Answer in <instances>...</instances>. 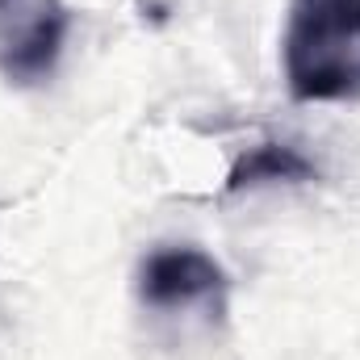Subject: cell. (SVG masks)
Returning a JSON list of instances; mask_svg holds the SVG:
<instances>
[{
	"mask_svg": "<svg viewBox=\"0 0 360 360\" xmlns=\"http://www.w3.org/2000/svg\"><path fill=\"white\" fill-rule=\"evenodd\" d=\"M310 180H319V164L302 147L269 139V143L248 147L231 164L222 188L226 193H252V188H264V184H310Z\"/></svg>",
	"mask_w": 360,
	"mask_h": 360,
	"instance_id": "cell-4",
	"label": "cell"
},
{
	"mask_svg": "<svg viewBox=\"0 0 360 360\" xmlns=\"http://www.w3.org/2000/svg\"><path fill=\"white\" fill-rule=\"evenodd\" d=\"M281 72L297 105L360 101V0H289Z\"/></svg>",
	"mask_w": 360,
	"mask_h": 360,
	"instance_id": "cell-1",
	"label": "cell"
},
{
	"mask_svg": "<svg viewBox=\"0 0 360 360\" xmlns=\"http://www.w3.org/2000/svg\"><path fill=\"white\" fill-rule=\"evenodd\" d=\"M134 293L147 310H160V314L201 310L210 323H222L231 302V276L210 252L193 243H168L139 260Z\"/></svg>",
	"mask_w": 360,
	"mask_h": 360,
	"instance_id": "cell-2",
	"label": "cell"
},
{
	"mask_svg": "<svg viewBox=\"0 0 360 360\" xmlns=\"http://www.w3.org/2000/svg\"><path fill=\"white\" fill-rule=\"evenodd\" d=\"M72 8L63 0H0V76L13 89H42L63 59Z\"/></svg>",
	"mask_w": 360,
	"mask_h": 360,
	"instance_id": "cell-3",
	"label": "cell"
}]
</instances>
